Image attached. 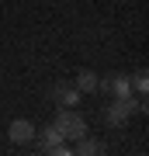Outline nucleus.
I'll return each instance as SVG.
<instances>
[{
  "mask_svg": "<svg viewBox=\"0 0 149 156\" xmlns=\"http://www.w3.org/2000/svg\"><path fill=\"white\" fill-rule=\"evenodd\" d=\"M132 115H135V97H111V104H104V122L111 128L128 125Z\"/></svg>",
  "mask_w": 149,
  "mask_h": 156,
  "instance_id": "2",
  "label": "nucleus"
},
{
  "mask_svg": "<svg viewBox=\"0 0 149 156\" xmlns=\"http://www.w3.org/2000/svg\"><path fill=\"white\" fill-rule=\"evenodd\" d=\"M55 128L62 132V139H69V142H76L80 135H87V122H83V115H76L73 108H59V115H55Z\"/></svg>",
  "mask_w": 149,
  "mask_h": 156,
  "instance_id": "1",
  "label": "nucleus"
},
{
  "mask_svg": "<svg viewBox=\"0 0 149 156\" xmlns=\"http://www.w3.org/2000/svg\"><path fill=\"white\" fill-rule=\"evenodd\" d=\"M73 87L80 94H97V73L94 69H76L73 73Z\"/></svg>",
  "mask_w": 149,
  "mask_h": 156,
  "instance_id": "7",
  "label": "nucleus"
},
{
  "mask_svg": "<svg viewBox=\"0 0 149 156\" xmlns=\"http://www.w3.org/2000/svg\"><path fill=\"white\" fill-rule=\"evenodd\" d=\"M35 132H38V128L28 122V118H14L11 128H7V139H11L14 146H28V142L35 139Z\"/></svg>",
  "mask_w": 149,
  "mask_h": 156,
  "instance_id": "5",
  "label": "nucleus"
},
{
  "mask_svg": "<svg viewBox=\"0 0 149 156\" xmlns=\"http://www.w3.org/2000/svg\"><path fill=\"white\" fill-rule=\"evenodd\" d=\"M35 135H38V149H42V153H49L52 146H59V142H62V132H59L55 125H45L42 132H35Z\"/></svg>",
  "mask_w": 149,
  "mask_h": 156,
  "instance_id": "8",
  "label": "nucleus"
},
{
  "mask_svg": "<svg viewBox=\"0 0 149 156\" xmlns=\"http://www.w3.org/2000/svg\"><path fill=\"white\" fill-rule=\"evenodd\" d=\"M97 94L108 97H132V76L128 73H108V76H97Z\"/></svg>",
  "mask_w": 149,
  "mask_h": 156,
  "instance_id": "3",
  "label": "nucleus"
},
{
  "mask_svg": "<svg viewBox=\"0 0 149 156\" xmlns=\"http://www.w3.org/2000/svg\"><path fill=\"white\" fill-rule=\"evenodd\" d=\"M49 97H52V104H55V108H76L83 94H80V90L69 83V80H59V83H52Z\"/></svg>",
  "mask_w": 149,
  "mask_h": 156,
  "instance_id": "4",
  "label": "nucleus"
},
{
  "mask_svg": "<svg viewBox=\"0 0 149 156\" xmlns=\"http://www.w3.org/2000/svg\"><path fill=\"white\" fill-rule=\"evenodd\" d=\"M104 153V142L101 139H90V135H80L73 142V156H101Z\"/></svg>",
  "mask_w": 149,
  "mask_h": 156,
  "instance_id": "6",
  "label": "nucleus"
},
{
  "mask_svg": "<svg viewBox=\"0 0 149 156\" xmlns=\"http://www.w3.org/2000/svg\"><path fill=\"white\" fill-rule=\"evenodd\" d=\"M132 90H135L139 97H146V90H149V73L146 69H135L132 73Z\"/></svg>",
  "mask_w": 149,
  "mask_h": 156,
  "instance_id": "9",
  "label": "nucleus"
}]
</instances>
